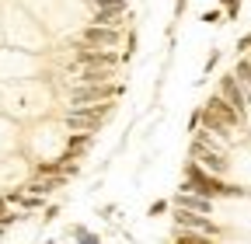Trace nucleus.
Instances as JSON below:
<instances>
[{
  "mask_svg": "<svg viewBox=\"0 0 251 244\" xmlns=\"http://www.w3.org/2000/svg\"><path fill=\"white\" fill-rule=\"evenodd\" d=\"M220 7H224V14H227V21H234V18L241 14V0H220Z\"/></svg>",
  "mask_w": 251,
  "mask_h": 244,
  "instance_id": "ddd939ff",
  "label": "nucleus"
},
{
  "mask_svg": "<svg viewBox=\"0 0 251 244\" xmlns=\"http://www.w3.org/2000/svg\"><path fill=\"white\" fill-rule=\"evenodd\" d=\"M220 95H224L241 115L248 112V101H251V95H248V91L241 87V80L234 77V73H227V77H220Z\"/></svg>",
  "mask_w": 251,
  "mask_h": 244,
  "instance_id": "0eeeda50",
  "label": "nucleus"
},
{
  "mask_svg": "<svg viewBox=\"0 0 251 244\" xmlns=\"http://www.w3.org/2000/svg\"><path fill=\"white\" fill-rule=\"evenodd\" d=\"M175 223H178L181 230H196V234H209V237L220 234V227L206 217V213H192V209H178V213H175Z\"/></svg>",
  "mask_w": 251,
  "mask_h": 244,
  "instance_id": "39448f33",
  "label": "nucleus"
},
{
  "mask_svg": "<svg viewBox=\"0 0 251 244\" xmlns=\"http://www.w3.org/2000/svg\"><path fill=\"white\" fill-rule=\"evenodd\" d=\"M18 220V213H7V199H0V227H11Z\"/></svg>",
  "mask_w": 251,
  "mask_h": 244,
  "instance_id": "2eb2a0df",
  "label": "nucleus"
},
{
  "mask_svg": "<svg viewBox=\"0 0 251 244\" xmlns=\"http://www.w3.org/2000/svg\"><path fill=\"white\" fill-rule=\"evenodd\" d=\"M119 28L112 24H87L80 32V42L84 46H94V49H119Z\"/></svg>",
  "mask_w": 251,
  "mask_h": 244,
  "instance_id": "20e7f679",
  "label": "nucleus"
},
{
  "mask_svg": "<svg viewBox=\"0 0 251 244\" xmlns=\"http://www.w3.org/2000/svg\"><path fill=\"white\" fill-rule=\"evenodd\" d=\"M181 189L199 192V195H209V199H234V195H244V189L227 185L220 174L206 171V168L196 164V161H188V168H185V185H181Z\"/></svg>",
  "mask_w": 251,
  "mask_h": 244,
  "instance_id": "f257e3e1",
  "label": "nucleus"
},
{
  "mask_svg": "<svg viewBox=\"0 0 251 244\" xmlns=\"http://www.w3.org/2000/svg\"><path fill=\"white\" fill-rule=\"evenodd\" d=\"M91 146V133H74L70 136V150H87Z\"/></svg>",
  "mask_w": 251,
  "mask_h": 244,
  "instance_id": "4468645a",
  "label": "nucleus"
},
{
  "mask_svg": "<svg viewBox=\"0 0 251 244\" xmlns=\"http://www.w3.org/2000/svg\"><path fill=\"white\" fill-rule=\"evenodd\" d=\"M175 206L178 209H192V213H213V199L209 195H199V192H188V189H181L178 195H175Z\"/></svg>",
  "mask_w": 251,
  "mask_h": 244,
  "instance_id": "6e6552de",
  "label": "nucleus"
},
{
  "mask_svg": "<svg viewBox=\"0 0 251 244\" xmlns=\"http://www.w3.org/2000/svg\"><path fill=\"white\" fill-rule=\"evenodd\" d=\"M119 95V87L112 84H80L70 91V105H98V101H112Z\"/></svg>",
  "mask_w": 251,
  "mask_h": 244,
  "instance_id": "f03ea898",
  "label": "nucleus"
},
{
  "mask_svg": "<svg viewBox=\"0 0 251 244\" xmlns=\"http://www.w3.org/2000/svg\"><path fill=\"white\" fill-rule=\"evenodd\" d=\"M74 63L77 67H119V56L112 49H94V46H84L74 52Z\"/></svg>",
  "mask_w": 251,
  "mask_h": 244,
  "instance_id": "423d86ee",
  "label": "nucleus"
},
{
  "mask_svg": "<svg viewBox=\"0 0 251 244\" xmlns=\"http://www.w3.org/2000/svg\"><path fill=\"white\" fill-rule=\"evenodd\" d=\"M234 77L241 80V87H244L248 95H251V59H241V63L234 67Z\"/></svg>",
  "mask_w": 251,
  "mask_h": 244,
  "instance_id": "9d476101",
  "label": "nucleus"
},
{
  "mask_svg": "<svg viewBox=\"0 0 251 244\" xmlns=\"http://www.w3.org/2000/svg\"><path fill=\"white\" fill-rule=\"evenodd\" d=\"M115 77V67H80V84H108Z\"/></svg>",
  "mask_w": 251,
  "mask_h": 244,
  "instance_id": "1a4fd4ad",
  "label": "nucleus"
},
{
  "mask_svg": "<svg viewBox=\"0 0 251 244\" xmlns=\"http://www.w3.org/2000/svg\"><path fill=\"white\" fill-rule=\"evenodd\" d=\"M74 237H77L80 244H101V237L94 234V230H87V227H74Z\"/></svg>",
  "mask_w": 251,
  "mask_h": 244,
  "instance_id": "f8f14e48",
  "label": "nucleus"
},
{
  "mask_svg": "<svg viewBox=\"0 0 251 244\" xmlns=\"http://www.w3.org/2000/svg\"><path fill=\"white\" fill-rule=\"evenodd\" d=\"M161 213H168V202H164V199H157V202L150 206V217H161Z\"/></svg>",
  "mask_w": 251,
  "mask_h": 244,
  "instance_id": "a211bd4d",
  "label": "nucleus"
},
{
  "mask_svg": "<svg viewBox=\"0 0 251 244\" xmlns=\"http://www.w3.org/2000/svg\"><path fill=\"white\" fill-rule=\"evenodd\" d=\"M192 157H196V164H202L206 171H213V174H220V178L230 171L227 150H213V146H202V143H196V140H192Z\"/></svg>",
  "mask_w": 251,
  "mask_h": 244,
  "instance_id": "7ed1b4c3",
  "label": "nucleus"
},
{
  "mask_svg": "<svg viewBox=\"0 0 251 244\" xmlns=\"http://www.w3.org/2000/svg\"><path fill=\"white\" fill-rule=\"evenodd\" d=\"M202 21H206V24H220V21H224V11H206Z\"/></svg>",
  "mask_w": 251,
  "mask_h": 244,
  "instance_id": "dca6fc26",
  "label": "nucleus"
},
{
  "mask_svg": "<svg viewBox=\"0 0 251 244\" xmlns=\"http://www.w3.org/2000/svg\"><path fill=\"white\" fill-rule=\"evenodd\" d=\"M237 52H241V56H244V52H251V32L237 39Z\"/></svg>",
  "mask_w": 251,
  "mask_h": 244,
  "instance_id": "f3484780",
  "label": "nucleus"
},
{
  "mask_svg": "<svg viewBox=\"0 0 251 244\" xmlns=\"http://www.w3.org/2000/svg\"><path fill=\"white\" fill-rule=\"evenodd\" d=\"M175 244H213V241H209V234H196V230H181Z\"/></svg>",
  "mask_w": 251,
  "mask_h": 244,
  "instance_id": "9b49d317",
  "label": "nucleus"
}]
</instances>
